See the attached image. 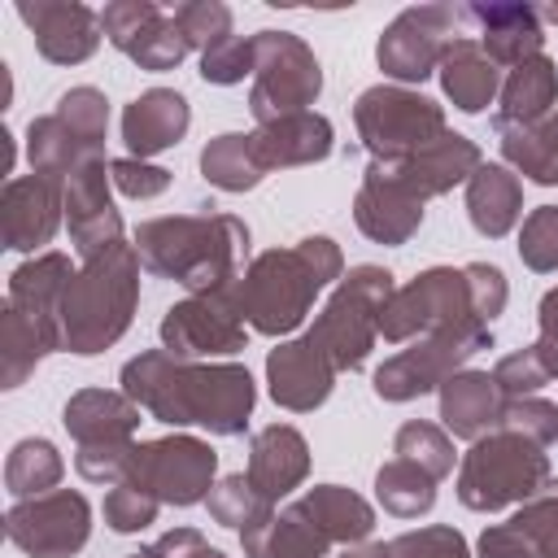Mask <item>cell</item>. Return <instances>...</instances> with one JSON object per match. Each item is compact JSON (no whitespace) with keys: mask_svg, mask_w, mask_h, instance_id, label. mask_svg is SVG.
<instances>
[{"mask_svg":"<svg viewBox=\"0 0 558 558\" xmlns=\"http://www.w3.org/2000/svg\"><path fill=\"white\" fill-rule=\"evenodd\" d=\"M122 392L170 427H205L214 436H240L248 427L257 388L235 362H183L166 349H148L122 366Z\"/></svg>","mask_w":558,"mask_h":558,"instance_id":"obj_1","label":"cell"},{"mask_svg":"<svg viewBox=\"0 0 558 558\" xmlns=\"http://www.w3.org/2000/svg\"><path fill=\"white\" fill-rule=\"evenodd\" d=\"M140 266L157 279L183 283L192 296L231 292L244 275L248 227L235 214H170L135 227Z\"/></svg>","mask_w":558,"mask_h":558,"instance_id":"obj_2","label":"cell"},{"mask_svg":"<svg viewBox=\"0 0 558 558\" xmlns=\"http://www.w3.org/2000/svg\"><path fill=\"white\" fill-rule=\"evenodd\" d=\"M344 279V257L340 244L327 235H305L292 248H270L257 253L244 275L235 279L231 296L240 318L262 331V336H288L305 323V314L314 310L318 292L327 283Z\"/></svg>","mask_w":558,"mask_h":558,"instance_id":"obj_3","label":"cell"},{"mask_svg":"<svg viewBox=\"0 0 558 558\" xmlns=\"http://www.w3.org/2000/svg\"><path fill=\"white\" fill-rule=\"evenodd\" d=\"M135 301H140L135 244H118L105 257L83 262V270H74L61 301V349L83 357L109 349L131 327Z\"/></svg>","mask_w":558,"mask_h":558,"instance_id":"obj_4","label":"cell"},{"mask_svg":"<svg viewBox=\"0 0 558 558\" xmlns=\"http://www.w3.org/2000/svg\"><path fill=\"white\" fill-rule=\"evenodd\" d=\"M549 488V453L545 445L519 436V432H488L471 440L458 466V501L466 510L493 514L506 506H523L536 493Z\"/></svg>","mask_w":558,"mask_h":558,"instance_id":"obj_5","label":"cell"},{"mask_svg":"<svg viewBox=\"0 0 558 558\" xmlns=\"http://www.w3.org/2000/svg\"><path fill=\"white\" fill-rule=\"evenodd\" d=\"M392 292L397 288L384 266H353L336 283V292L327 296L323 314L314 318L305 336L327 353L336 371H357L379 340V318Z\"/></svg>","mask_w":558,"mask_h":558,"instance_id":"obj_6","label":"cell"},{"mask_svg":"<svg viewBox=\"0 0 558 558\" xmlns=\"http://www.w3.org/2000/svg\"><path fill=\"white\" fill-rule=\"evenodd\" d=\"M357 140L371 161H405L445 135V109L401 83H375L353 105Z\"/></svg>","mask_w":558,"mask_h":558,"instance_id":"obj_7","label":"cell"},{"mask_svg":"<svg viewBox=\"0 0 558 558\" xmlns=\"http://www.w3.org/2000/svg\"><path fill=\"white\" fill-rule=\"evenodd\" d=\"M466 327H488V323H480L466 275L453 266H432L414 275L405 288L388 296L384 318H379V336L388 344H405V340L440 336V331H466Z\"/></svg>","mask_w":558,"mask_h":558,"instance_id":"obj_8","label":"cell"},{"mask_svg":"<svg viewBox=\"0 0 558 558\" xmlns=\"http://www.w3.org/2000/svg\"><path fill=\"white\" fill-rule=\"evenodd\" d=\"M253 52H257V65L248 87V113L257 118V126L288 113H310V105L323 92V70L310 44L288 31H257Z\"/></svg>","mask_w":558,"mask_h":558,"instance_id":"obj_9","label":"cell"},{"mask_svg":"<svg viewBox=\"0 0 558 558\" xmlns=\"http://www.w3.org/2000/svg\"><path fill=\"white\" fill-rule=\"evenodd\" d=\"M214 471H218V453L205 440L174 432V436L135 445L131 471H126L122 484H135V488L153 493L161 506H196V501L209 497Z\"/></svg>","mask_w":558,"mask_h":558,"instance_id":"obj_10","label":"cell"},{"mask_svg":"<svg viewBox=\"0 0 558 558\" xmlns=\"http://www.w3.org/2000/svg\"><path fill=\"white\" fill-rule=\"evenodd\" d=\"M466 22V4H414L397 13L375 48V61L397 83H423L432 70H440V57L458 39V26Z\"/></svg>","mask_w":558,"mask_h":558,"instance_id":"obj_11","label":"cell"},{"mask_svg":"<svg viewBox=\"0 0 558 558\" xmlns=\"http://www.w3.org/2000/svg\"><path fill=\"white\" fill-rule=\"evenodd\" d=\"M493 349V331L488 327H466V331H440V336H423L410 349L384 357V366L375 371V392L384 401H414L432 388H440L449 375L466 371V362Z\"/></svg>","mask_w":558,"mask_h":558,"instance_id":"obj_12","label":"cell"},{"mask_svg":"<svg viewBox=\"0 0 558 558\" xmlns=\"http://www.w3.org/2000/svg\"><path fill=\"white\" fill-rule=\"evenodd\" d=\"M4 532L31 558H70L92 536V506L74 488H52L44 497H26L9 506Z\"/></svg>","mask_w":558,"mask_h":558,"instance_id":"obj_13","label":"cell"},{"mask_svg":"<svg viewBox=\"0 0 558 558\" xmlns=\"http://www.w3.org/2000/svg\"><path fill=\"white\" fill-rule=\"evenodd\" d=\"M244 340H248V331H244V318H240L231 292L183 296L161 318V349L183 362H209V357L240 353Z\"/></svg>","mask_w":558,"mask_h":558,"instance_id":"obj_14","label":"cell"},{"mask_svg":"<svg viewBox=\"0 0 558 558\" xmlns=\"http://www.w3.org/2000/svg\"><path fill=\"white\" fill-rule=\"evenodd\" d=\"M100 31L140 70H174L192 52L183 26L174 22V9H161L153 0H113V4H105Z\"/></svg>","mask_w":558,"mask_h":558,"instance_id":"obj_15","label":"cell"},{"mask_svg":"<svg viewBox=\"0 0 558 558\" xmlns=\"http://www.w3.org/2000/svg\"><path fill=\"white\" fill-rule=\"evenodd\" d=\"M113 179L105 157H87L83 166H74L65 174V222H70V240L74 253L83 262L105 257L109 248L122 244V218L113 209Z\"/></svg>","mask_w":558,"mask_h":558,"instance_id":"obj_16","label":"cell"},{"mask_svg":"<svg viewBox=\"0 0 558 558\" xmlns=\"http://www.w3.org/2000/svg\"><path fill=\"white\" fill-rule=\"evenodd\" d=\"M65 218V183L48 179V174H22L4 183L0 196V235L4 248L17 253H35L39 244H48L57 235Z\"/></svg>","mask_w":558,"mask_h":558,"instance_id":"obj_17","label":"cell"},{"mask_svg":"<svg viewBox=\"0 0 558 558\" xmlns=\"http://www.w3.org/2000/svg\"><path fill=\"white\" fill-rule=\"evenodd\" d=\"M17 17L31 26L39 57L52 65H78L100 48V13L78 0H22Z\"/></svg>","mask_w":558,"mask_h":558,"instance_id":"obj_18","label":"cell"},{"mask_svg":"<svg viewBox=\"0 0 558 558\" xmlns=\"http://www.w3.org/2000/svg\"><path fill=\"white\" fill-rule=\"evenodd\" d=\"M353 222L375 244H405L423 222V201L410 196L384 161H371L362 174V187L353 196Z\"/></svg>","mask_w":558,"mask_h":558,"instance_id":"obj_19","label":"cell"},{"mask_svg":"<svg viewBox=\"0 0 558 558\" xmlns=\"http://www.w3.org/2000/svg\"><path fill=\"white\" fill-rule=\"evenodd\" d=\"M384 166H388V174H392L410 196L432 201V196H445V192H453L458 183H466V179L484 166V157H480V144H475V140H466V135H458V131H445L440 140H432V144L418 148L414 157H405V161H384Z\"/></svg>","mask_w":558,"mask_h":558,"instance_id":"obj_20","label":"cell"},{"mask_svg":"<svg viewBox=\"0 0 558 558\" xmlns=\"http://www.w3.org/2000/svg\"><path fill=\"white\" fill-rule=\"evenodd\" d=\"M266 384H270V397L283 410L305 414V410H318L331 397L336 366L327 362V353L310 336H296V340H283L279 349H270V357H266Z\"/></svg>","mask_w":558,"mask_h":558,"instance_id":"obj_21","label":"cell"},{"mask_svg":"<svg viewBox=\"0 0 558 558\" xmlns=\"http://www.w3.org/2000/svg\"><path fill=\"white\" fill-rule=\"evenodd\" d=\"M187 122H192V109H187L183 92H174V87H148V92H140L122 109V144H126L131 157L148 161V157L174 148L187 135Z\"/></svg>","mask_w":558,"mask_h":558,"instance_id":"obj_22","label":"cell"},{"mask_svg":"<svg viewBox=\"0 0 558 558\" xmlns=\"http://www.w3.org/2000/svg\"><path fill=\"white\" fill-rule=\"evenodd\" d=\"M506 397L488 371H458L440 384V423L458 440H480L501 427Z\"/></svg>","mask_w":558,"mask_h":558,"instance_id":"obj_23","label":"cell"},{"mask_svg":"<svg viewBox=\"0 0 558 558\" xmlns=\"http://www.w3.org/2000/svg\"><path fill=\"white\" fill-rule=\"evenodd\" d=\"M244 475L253 480V488L266 501L288 497L310 475V445H305V436L296 427H288V423L262 427L248 440V471Z\"/></svg>","mask_w":558,"mask_h":558,"instance_id":"obj_24","label":"cell"},{"mask_svg":"<svg viewBox=\"0 0 558 558\" xmlns=\"http://www.w3.org/2000/svg\"><path fill=\"white\" fill-rule=\"evenodd\" d=\"M70 279L74 270L65 253H39L9 275V305L22 310L31 323H39L48 336H57V344H61V301Z\"/></svg>","mask_w":558,"mask_h":558,"instance_id":"obj_25","label":"cell"},{"mask_svg":"<svg viewBox=\"0 0 558 558\" xmlns=\"http://www.w3.org/2000/svg\"><path fill=\"white\" fill-rule=\"evenodd\" d=\"M466 22L480 26V48L497 65H519L527 57H541L545 26L536 17V4H466Z\"/></svg>","mask_w":558,"mask_h":558,"instance_id":"obj_26","label":"cell"},{"mask_svg":"<svg viewBox=\"0 0 558 558\" xmlns=\"http://www.w3.org/2000/svg\"><path fill=\"white\" fill-rule=\"evenodd\" d=\"M554 100H558V65H554L545 52L519 61V65L506 74L501 92H497V113H493L497 135H501V131H514V126H536V122H545L549 109H554Z\"/></svg>","mask_w":558,"mask_h":558,"instance_id":"obj_27","label":"cell"},{"mask_svg":"<svg viewBox=\"0 0 558 558\" xmlns=\"http://www.w3.org/2000/svg\"><path fill=\"white\" fill-rule=\"evenodd\" d=\"M248 135H253V148H257L266 174L288 170V166H314L331 153V140H336L331 122L323 113H288V118H275Z\"/></svg>","mask_w":558,"mask_h":558,"instance_id":"obj_28","label":"cell"},{"mask_svg":"<svg viewBox=\"0 0 558 558\" xmlns=\"http://www.w3.org/2000/svg\"><path fill=\"white\" fill-rule=\"evenodd\" d=\"M65 432L78 445H118L131 440L140 427V405L126 392H109V388H83L65 401L61 414Z\"/></svg>","mask_w":558,"mask_h":558,"instance_id":"obj_29","label":"cell"},{"mask_svg":"<svg viewBox=\"0 0 558 558\" xmlns=\"http://www.w3.org/2000/svg\"><path fill=\"white\" fill-rule=\"evenodd\" d=\"M440 87H445V96L453 100V109H462V113H480V109H488L493 100H497V92H501V65L475 44V39H453L449 44V52L440 57Z\"/></svg>","mask_w":558,"mask_h":558,"instance_id":"obj_30","label":"cell"},{"mask_svg":"<svg viewBox=\"0 0 558 558\" xmlns=\"http://www.w3.org/2000/svg\"><path fill=\"white\" fill-rule=\"evenodd\" d=\"M240 545H244V558H327L331 549V541L314 527V519L296 501L244 527Z\"/></svg>","mask_w":558,"mask_h":558,"instance_id":"obj_31","label":"cell"},{"mask_svg":"<svg viewBox=\"0 0 558 558\" xmlns=\"http://www.w3.org/2000/svg\"><path fill=\"white\" fill-rule=\"evenodd\" d=\"M466 214L471 227L488 240H501L506 231H514L519 214H523V183L510 166L484 161L471 179H466Z\"/></svg>","mask_w":558,"mask_h":558,"instance_id":"obj_32","label":"cell"},{"mask_svg":"<svg viewBox=\"0 0 558 558\" xmlns=\"http://www.w3.org/2000/svg\"><path fill=\"white\" fill-rule=\"evenodd\" d=\"M26 157H31V174H48V179H61L83 166L87 157H105V144L87 140L74 122H65L57 109L44 113V118H31L26 126Z\"/></svg>","mask_w":558,"mask_h":558,"instance_id":"obj_33","label":"cell"},{"mask_svg":"<svg viewBox=\"0 0 558 558\" xmlns=\"http://www.w3.org/2000/svg\"><path fill=\"white\" fill-rule=\"evenodd\" d=\"M296 506L314 519V527L331 541V545H362L375 527V510L366 497H357L353 488L340 484H318L305 497H296Z\"/></svg>","mask_w":558,"mask_h":558,"instance_id":"obj_34","label":"cell"},{"mask_svg":"<svg viewBox=\"0 0 558 558\" xmlns=\"http://www.w3.org/2000/svg\"><path fill=\"white\" fill-rule=\"evenodd\" d=\"M52 349H61L57 336H48L39 323H31L22 310H13L4 301V314H0V388L26 384V375L39 366V357Z\"/></svg>","mask_w":558,"mask_h":558,"instance_id":"obj_35","label":"cell"},{"mask_svg":"<svg viewBox=\"0 0 558 558\" xmlns=\"http://www.w3.org/2000/svg\"><path fill=\"white\" fill-rule=\"evenodd\" d=\"M501 157L514 174H527L532 183L558 187V109L536 126L501 131Z\"/></svg>","mask_w":558,"mask_h":558,"instance_id":"obj_36","label":"cell"},{"mask_svg":"<svg viewBox=\"0 0 558 558\" xmlns=\"http://www.w3.org/2000/svg\"><path fill=\"white\" fill-rule=\"evenodd\" d=\"M201 174L222 187V192H248L266 179V166L253 148V135H240V131H227V135H214L201 153Z\"/></svg>","mask_w":558,"mask_h":558,"instance_id":"obj_37","label":"cell"},{"mask_svg":"<svg viewBox=\"0 0 558 558\" xmlns=\"http://www.w3.org/2000/svg\"><path fill=\"white\" fill-rule=\"evenodd\" d=\"M61 471H65V462H61L57 445L44 440V436H26V440L13 445L9 462H4V488L17 501L44 497V493H52L61 484Z\"/></svg>","mask_w":558,"mask_h":558,"instance_id":"obj_38","label":"cell"},{"mask_svg":"<svg viewBox=\"0 0 558 558\" xmlns=\"http://www.w3.org/2000/svg\"><path fill=\"white\" fill-rule=\"evenodd\" d=\"M375 497H379V506H384L388 514H397V519H418V514H427V510L436 506V480H432L423 466L405 462V458H388V462L375 471Z\"/></svg>","mask_w":558,"mask_h":558,"instance_id":"obj_39","label":"cell"},{"mask_svg":"<svg viewBox=\"0 0 558 558\" xmlns=\"http://www.w3.org/2000/svg\"><path fill=\"white\" fill-rule=\"evenodd\" d=\"M392 453L405 458V462H414V466H423L432 480L453 475V462H458L453 436H449L445 427H436V423H423V418H410V423L397 427Z\"/></svg>","mask_w":558,"mask_h":558,"instance_id":"obj_40","label":"cell"},{"mask_svg":"<svg viewBox=\"0 0 558 558\" xmlns=\"http://www.w3.org/2000/svg\"><path fill=\"white\" fill-rule=\"evenodd\" d=\"M209 514H214V523H222V527H253L257 519H266L270 510H275V501H266L257 488H253V480L240 471V475H222L214 488H209Z\"/></svg>","mask_w":558,"mask_h":558,"instance_id":"obj_41","label":"cell"},{"mask_svg":"<svg viewBox=\"0 0 558 558\" xmlns=\"http://www.w3.org/2000/svg\"><path fill=\"white\" fill-rule=\"evenodd\" d=\"M519 257L527 270H558V205H536L519 227Z\"/></svg>","mask_w":558,"mask_h":558,"instance_id":"obj_42","label":"cell"},{"mask_svg":"<svg viewBox=\"0 0 558 558\" xmlns=\"http://www.w3.org/2000/svg\"><path fill=\"white\" fill-rule=\"evenodd\" d=\"M510 523L536 545V558H558V484L549 480V488L523 501Z\"/></svg>","mask_w":558,"mask_h":558,"instance_id":"obj_43","label":"cell"},{"mask_svg":"<svg viewBox=\"0 0 558 558\" xmlns=\"http://www.w3.org/2000/svg\"><path fill=\"white\" fill-rule=\"evenodd\" d=\"M493 379H497V388H501L506 401H514V397H536V388L554 384V375H549V366H545V357H541L536 344H527V349H519V353H506V357L493 366Z\"/></svg>","mask_w":558,"mask_h":558,"instance_id":"obj_44","label":"cell"},{"mask_svg":"<svg viewBox=\"0 0 558 558\" xmlns=\"http://www.w3.org/2000/svg\"><path fill=\"white\" fill-rule=\"evenodd\" d=\"M174 22L183 26L187 44L201 48V52H209L222 39H231V9L218 4V0H187V4L174 9Z\"/></svg>","mask_w":558,"mask_h":558,"instance_id":"obj_45","label":"cell"},{"mask_svg":"<svg viewBox=\"0 0 558 558\" xmlns=\"http://www.w3.org/2000/svg\"><path fill=\"white\" fill-rule=\"evenodd\" d=\"M388 554H392V558H471L462 532L449 527V523H432V527H418V532H401L397 541H388Z\"/></svg>","mask_w":558,"mask_h":558,"instance_id":"obj_46","label":"cell"},{"mask_svg":"<svg viewBox=\"0 0 558 558\" xmlns=\"http://www.w3.org/2000/svg\"><path fill=\"white\" fill-rule=\"evenodd\" d=\"M257 65V52H253V35H231L222 44H214L209 52H201V78L205 83H218V87H231L240 83L244 74H253Z\"/></svg>","mask_w":558,"mask_h":558,"instance_id":"obj_47","label":"cell"},{"mask_svg":"<svg viewBox=\"0 0 558 558\" xmlns=\"http://www.w3.org/2000/svg\"><path fill=\"white\" fill-rule=\"evenodd\" d=\"M157 510H161V501L153 493L135 488V484H113L105 493V523L113 532H140V527H148V523H157Z\"/></svg>","mask_w":558,"mask_h":558,"instance_id":"obj_48","label":"cell"},{"mask_svg":"<svg viewBox=\"0 0 558 558\" xmlns=\"http://www.w3.org/2000/svg\"><path fill=\"white\" fill-rule=\"evenodd\" d=\"M501 427L519 432V436H527L536 445H554L558 440V405L541 401V397H514V401H506Z\"/></svg>","mask_w":558,"mask_h":558,"instance_id":"obj_49","label":"cell"},{"mask_svg":"<svg viewBox=\"0 0 558 558\" xmlns=\"http://www.w3.org/2000/svg\"><path fill=\"white\" fill-rule=\"evenodd\" d=\"M131 453H135V440H118V445H78L74 453V471L92 484H122L126 471H131Z\"/></svg>","mask_w":558,"mask_h":558,"instance_id":"obj_50","label":"cell"},{"mask_svg":"<svg viewBox=\"0 0 558 558\" xmlns=\"http://www.w3.org/2000/svg\"><path fill=\"white\" fill-rule=\"evenodd\" d=\"M109 179H113V187H118L122 196H131V201H153V196H161V192L170 187V170H161V166H153V161H140V157H118V161H109Z\"/></svg>","mask_w":558,"mask_h":558,"instance_id":"obj_51","label":"cell"},{"mask_svg":"<svg viewBox=\"0 0 558 558\" xmlns=\"http://www.w3.org/2000/svg\"><path fill=\"white\" fill-rule=\"evenodd\" d=\"M462 275H466V288H471V305H475L480 323H493V318L506 310V296H510V288H506V275H501L493 262H471V266H462Z\"/></svg>","mask_w":558,"mask_h":558,"instance_id":"obj_52","label":"cell"},{"mask_svg":"<svg viewBox=\"0 0 558 558\" xmlns=\"http://www.w3.org/2000/svg\"><path fill=\"white\" fill-rule=\"evenodd\" d=\"M480 558H536V545L514 523H493L480 532Z\"/></svg>","mask_w":558,"mask_h":558,"instance_id":"obj_53","label":"cell"},{"mask_svg":"<svg viewBox=\"0 0 558 558\" xmlns=\"http://www.w3.org/2000/svg\"><path fill=\"white\" fill-rule=\"evenodd\" d=\"M536 318H541V340L558 344V288H549V292L541 296V310H536Z\"/></svg>","mask_w":558,"mask_h":558,"instance_id":"obj_54","label":"cell"},{"mask_svg":"<svg viewBox=\"0 0 558 558\" xmlns=\"http://www.w3.org/2000/svg\"><path fill=\"white\" fill-rule=\"evenodd\" d=\"M340 558H392L388 545H375V541H362V545H349Z\"/></svg>","mask_w":558,"mask_h":558,"instance_id":"obj_55","label":"cell"},{"mask_svg":"<svg viewBox=\"0 0 558 558\" xmlns=\"http://www.w3.org/2000/svg\"><path fill=\"white\" fill-rule=\"evenodd\" d=\"M183 558H227V554H222V549H214L209 541H201V545H192Z\"/></svg>","mask_w":558,"mask_h":558,"instance_id":"obj_56","label":"cell"},{"mask_svg":"<svg viewBox=\"0 0 558 558\" xmlns=\"http://www.w3.org/2000/svg\"><path fill=\"white\" fill-rule=\"evenodd\" d=\"M126 558H161V549H157V541H153V545H144V549H135V554H126Z\"/></svg>","mask_w":558,"mask_h":558,"instance_id":"obj_57","label":"cell"}]
</instances>
